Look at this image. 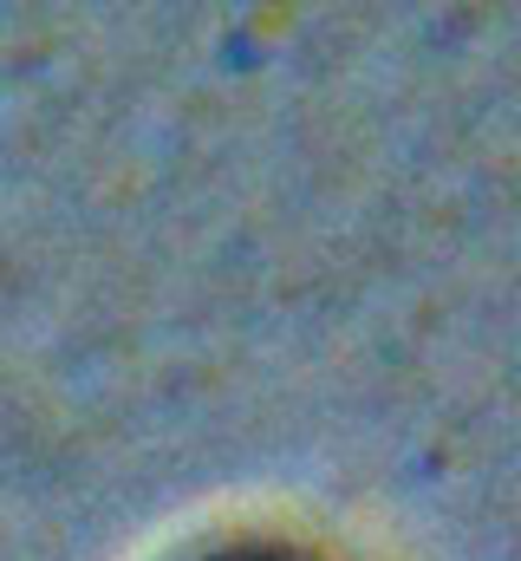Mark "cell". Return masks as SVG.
Segmentation results:
<instances>
[{
  "label": "cell",
  "mask_w": 521,
  "mask_h": 561,
  "mask_svg": "<svg viewBox=\"0 0 521 561\" xmlns=\"http://www.w3.org/2000/svg\"><path fill=\"white\" fill-rule=\"evenodd\" d=\"M196 561H320L306 549H287V542H229V549H209Z\"/></svg>",
  "instance_id": "obj_1"
}]
</instances>
